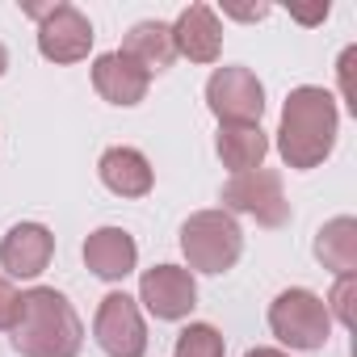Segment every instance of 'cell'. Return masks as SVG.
<instances>
[{
	"instance_id": "obj_1",
	"label": "cell",
	"mask_w": 357,
	"mask_h": 357,
	"mask_svg": "<svg viewBox=\"0 0 357 357\" xmlns=\"http://www.w3.org/2000/svg\"><path fill=\"white\" fill-rule=\"evenodd\" d=\"M336 126H340L336 97L319 84H298V89H290V97L282 105L278 155L298 172L319 168L336 147Z\"/></svg>"
},
{
	"instance_id": "obj_2",
	"label": "cell",
	"mask_w": 357,
	"mask_h": 357,
	"mask_svg": "<svg viewBox=\"0 0 357 357\" xmlns=\"http://www.w3.org/2000/svg\"><path fill=\"white\" fill-rule=\"evenodd\" d=\"M13 349L22 357H76L84 349V324L63 290L34 286L22 294L13 324Z\"/></svg>"
},
{
	"instance_id": "obj_3",
	"label": "cell",
	"mask_w": 357,
	"mask_h": 357,
	"mask_svg": "<svg viewBox=\"0 0 357 357\" xmlns=\"http://www.w3.org/2000/svg\"><path fill=\"white\" fill-rule=\"evenodd\" d=\"M181 252L190 273H227L244 252V231L227 211H198L181 223Z\"/></svg>"
},
{
	"instance_id": "obj_4",
	"label": "cell",
	"mask_w": 357,
	"mask_h": 357,
	"mask_svg": "<svg viewBox=\"0 0 357 357\" xmlns=\"http://www.w3.org/2000/svg\"><path fill=\"white\" fill-rule=\"evenodd\" d=\"M269 332L294 353H315L332 336V315L315 290L290 286L269 303Z\"/></svg>"
},
{
	"instance_id": "obj_5",
	"label": "cell",
	"mask_w": 357,
	"mask_h": 357,
	"mask_svg": "<svg viewBox=\"0 0 357 357\" xmlns=\"http://www.w3.org/2000/svg\"><path fill=\"white\" fill-rule=\"evenodd\" d=\"M223 211L231 219L248 215L261 227H286L290 223V202H286V190H282V176L273 168H252V172L231 176L223 185Z\"/></svg>"
},
{
	"instance_id": "obj_6",
	"label": "cell",
	"mask_w": 357,
	"mask_h": 357,
	"mask_svg": "<svg viewBox=\"0 0 357 357\" xmlns=\"http://www.w3.org/2000/svg\"><path fill=\"white\" fill-rule=\"evenodd\" d=\"M38 22V51L51 63H80L93 51V22L76 5H26Z\"/></svg>"
},
{
	"instance_id": "obj_7",
	"label": "cell",
	"mask_w": 357,
	"mask_h": 357,
	"mask_svg": "<svg viewBox=\"0 0 357 357\" xmlns=\"http://www.w3.org/2000/svg\"><path fill=\"white\" fill-rule=\"evenodd\" d=\"M206 105L219 118V126H261L265 114V84L231 63V68H215L206 80Z\"/></svg>"
},
{
	"instance_id": "obj_8",
	"label": "cell",
	"mask_w": 357,
	"mask_h": 357,
	"mask_svg": "<svg viewBox=\"0 0 357 357\" xmlns=\"http://www.w3.org/2000/svg\"><path fill=\"white\" fill-rule=\"evenodd\" d=\"M93 340L105 357H143L147 353V324L130 294L109 290L93 315Z\"/></svg>"
},
{
	"instance_id": "obj_9",
	"label": "cell",
	"mask_w": 357,
	"mask_h": 357,
	"mask_svg": "<svg viewBox=\"0 0 357 357\" xmlns=\"http://www.w3.org/2000/svg\"><path fill=\"white\" fill-rule=\"evenodd\" d=\"M135 303H143L155 319L176 324V319H185L198 307V282L181 265H151L139 278V298Z\"/></svg>"
},
{
	"instance_id": "obj_10",
	"label": "cell",
	"mask_w": 357,
	"mask_h": 357,
	"mask_svg": "<svg viewBox=\"0 0 357 357\" xmlns=\"http://www.w3.org/2000/svg\"><path fill=\"white\" fill-rule=\"evenodd\" d=\"M55 257V236L43 223H17L0 240V265L9 278H38Z\"/></svg>"
},
{
	"instance_id": "obj_11",
	"label": "cell",
	"mask_w": 357,
	"mask_h": 357,
	"mask_svg": "<svg viewBox=\"0 0 357 357\" xmlns=\"http://www.w3.org/2000/svg\"><path fill=\"white\" fill-rule=\"evenodd\" d=\"M172 47L176 55H185L190 63H215L219 51H223V22L211 5H190L181 9L172 26Z\"/></svg>"
},
{
	"instance_id": "obj_12",
	"label": "cell",
	"mask_w": 357,
	"mask_h": 357,
	"mask_svg": "<svg viewBox=\"0 0 357 357\" xmlns=\"http://www.w3.org/2000/svg\"><path fill=\"white\" fill-rule=\"evenodd\" d=\"M147 84H151V76L135 59H126L122 51H105V55L93 59V89L109 105H122V109L139 105L147 97Z\"/></svg>"
},
{
	"instance_id": "obj_13",
	"label": "cell",
	"mask_w": 357,
	"mask_h": 357,
	"mask_svg": "<svg viewBox=\"0 0 357 357\" xmlns=\"http://www.w3.org/2000/svg\"><path fill=\"white\" fill-rule=\"evenodd\" d=\"M84 265L93 278L101 282H122L126 273H135L139 265V244L130 231L122 227H97L89 240H84Z\"/></svg>"
},
{
	"instance_id": "obj_14",
	"label": "cell",
	"mask_w": 357,
	"mask_h": 357,
	"mask_svg": "<svg viewBox=\"0 0 357 357\" xmlns=\"http://www.w3.org/2000/svg\"><path fill=\"white\" fill-rule=\"evenodd\" d=\"M97 172H101V185L118 198H147L155 185V172L139 147H109L97 160Z\"/></svg>"
},
{
	"instance_id": "obj_15",
	"label": "cell",
	"mask_w": 357,
	"mask_h": 357,
	"mask_svg": "<svg viewBox=\"0 0 357 357\" xmlns=\"http://www.w3.org/2000/svg\"><path fill=\"white\" fill-rule=\"evenodd\" d=\"M122 55L135 59L147 76L168 72L176 63V47H172V30L164 22H139L130 26V34L122 38Z\"/></svg>"
},
{
	"instance_id": "obj_16",
	"label": "cell",
	"mask_w": 357,
	"mask_h": 357,
	"mask_svg": "<svg viewBox=\"0 0 357 357\" xmlns=\"http://www.w3.org/2000/svg\"><path fill=\"white\" fill-rule=\"evenodd\" d=\"M315 261L324 269H332L336 278L357 273V219H349V215L328 219L315 236Z\"/></svg>"
},
{
	"instance_id": "obj_17",
	"label": "cell",
	"mask_w": 357,
	"mask_h": 357,
	"mask_svg": "<svg viewBox=\"0 0 357 357\" xmlns=\"http://www.w3.org/2000/svg\"><path fill=\"white\" fill-rule=\"evenodd\" d=\"M215 147H219L223 168H231V176H240V172H252V168L265 164V155H269V135H265L261 126H219Z\"/></svg>"
},
{
	"instance_id": "obj_18",
	"label": "cell",
	"mask_w": 357,
	"mask_h": 357,
	"mask_svg": "<svg viewBox=\"0 0 357 357\" xmlns=\"http://www.w3.org/2000/svg\"><path fill=\"white\" fill-rule=\"evenodd\" d=\"M223 353H227V340L215 324H190L172 344V357H223Z\"/></svg>"
},
{
	"instance_id": "obj_19",
	"label": "cell",
	"mask_w": 357,
	"mask_h": 357,
	"mask_svg": "<svg viewBox=\"0 0 357 357\" xmlns=\"http://www.w3.org/2000/svg\"><path fill=\"white\" fill-rule=\"evenodd\" d=\"M353 290H357V273H344V278H336V282H332V294L324 298L328 315H332V319H340L344 328H353Z\"/></svg>"
},
{
	"instance_id": "obj_20",
	"label": "cell",
	"mask_w": 357,
	"mask_h": 357,
	"mask_svg": "<svg viewBox=\"0 0 357 357\" xmlns=\"http://www.w3.org/2000/svg\"><path fill=\"white\" fill-rule=\"evenodd\" d=\"M17 311H22V294L9 278H0V332H13L17 324Z\"/></svg>"
},
{
	"instance_id": "obj_21",
	"label": "cell",
	"mask_w": 357,
	"mask_h": 357,
	"mask_svg": "<svg viewBox=\"0 0 357 357\" xmlns=\"http://www.w3.org/2000/svg\"><path fill=\"white\" fill-rule=\"evenodd\" d=\"M353 63H357V47H344L340 63H336V76H340V101L357 114V89H353Z\"/></svg>"
},
{
	"instance_id": "obj_22",
	"label": "cell",
	"mask_w": 357,
	"mask_h": 357,
	"mask_svg": "<svg viewBox=\"0 0 357 357\" xmlns=\"http://www.w3.org/2000/svg\"><path fill=\"white\" fill-rule=\"evenodd\" d=\"M223 13H227V17H240V22H261V17H269V9H265V5H257V9H240V5H227Z\"/></svg>"
},
{
	"instance_id": "obj_23",
	"label": "cell",
	"mask_w": 357,
	"mask_h": 357,
	"mask_svg": "<svg viewBox=\"0 0 357 357\" xmlns=\"http://www.w3.org/2000/svg\"><path fill=\"white\" fill-rule=\"evenodd\" d=\"M294 17H298V22H307V26H315V22H324V17H328V5H324V9H294Z\"/></svg>"
},
{
	"instance_id": "obj_24",
	"label": "cell",
	"mask_w": 357,
	"mask_h": 357,
	"mask_svg": "<svg viewBox=\"0 0 357 357\" xmlns=\"http://www.w3.org/2000/svg\"><path fill=\"white\" fill-rule=\"evenodd\" d=\"M244 357H290V353H282V349H248Z\"/></svg>"
},
{
	"instance_id": "obj_25",
	"label": "cell",
	"mask_w": 357,
	"mask_h": 357,
	"mask_svg": "<svg viewBox=\"0 0 357 357\" xmlns=\"http://www.w3.org/2000/svg\"><path fill=\"white\" fill-rule=\"evenodd\" d=\"M5 68H9V51H5V43H0V76H5Z\"/></svg>"
}]
</instances>
